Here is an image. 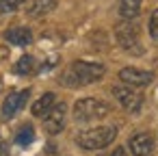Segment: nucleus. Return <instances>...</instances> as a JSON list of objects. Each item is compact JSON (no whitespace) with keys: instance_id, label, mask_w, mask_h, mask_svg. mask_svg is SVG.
<instances>
[{"instance_id":"nucleus-1","label":"nucleus","mask_w":158,"mask_h":156,"mask_svg":"<svg viewBox=\"0 0 158 156\" xmlns=\"http://www.w3.org/2000/svg\"><path fill=\"white\" fill-rule=\"evenodd\" d=\"M106 67L102 63H91V61H74L59 78L61 85L65 87H85L104 76Z\"/></svg>"},{"instance_id":"nucleus-2","label":"nucleus","mask_w":158,"mask_h":156,"mask_svg":"<svg viewBox=\"0 0 158 156\" xmlns=\"http://www.w3.org/2000/svg\"><path fill=\"white\" fill-rule=\"evenodd\" d=\"M117 137V128L115 126H95V128H87L80 130L76 134V143L82 150H102L106 145H110Z\"/></svg>"},{"instance_id":"nucleus-3","label":"nucleus","mask_w":158,"mask_h":156,"mask_svg":"<svg viewBox=\"0 0 158 156\" xmlns=\"http://www.w3.org/2000/svg\"><path fill=\"white\" fill-rule=\"evenodd\" d=\"M108 113H110V104L104 100H98V98H82L74 104V119L82 121V124L104 119Z\"/></svg>"},{"instance_id":"nucleus-4","label":"nucleus","mask_w":158,"mask_h":156,"mask_svg":"<svg viewBox=\"0 0 158 156\" xmlns=\"http://www.w3.org/2000/svg\"><path fill=\"white\" fill-rule=\"evenodd\" d=\"M115 37H117V44L123 50H128L132 54H143V46H141V37H139V26L136 24H132V22L117 24Z\"/></svg>"},{"instance_id":"nucleus-5","label":"nucleus","mask_w":158,"mask_h":156,"mask_svg":"<svg viewBox=\"0 0 158 156\" xmlns=\"http://www.w3.org/2000/svg\"><path fill=\"white\" fill-rule=\"evenodd\" d=\"M113 95L117 98V102H119L128 113H139L141 106H143V95H141L139 91H134L132 87L117 85V87H113Z\"/></svg>"},{"instance_id":"nucleus-6","label":"nucleus","mask_w":158,"mask_h":156,"mask_svg":"<svg viewBox=\"0 0 158 156\" xmlns=\"http://www.w3.org/2000/svg\"><path fill=\"white\" fill-rule=\"evenodd\" d=\"M65 119H67V106L61 102V104H54L46 115H44V128L48 134H59L63 128H65Z\"/></svg>"},{"instance_id":"nucleus-7","label":"nucleus","mask_w":158,"mask_h":156,"mask_svg":"<svg viewBox=\"0 0 158 156\" xmlns=\"http://www.w3.org/2000/svg\"><path fill=\"white\" fill-rule=\"evenodd\" d=\"M119 78L130 87H147V85H152L154 74L147 70H139V67H123L119 72Z\"/></svg>"},{"instance_id":"nucleus-8","label":"nucleus","mask_w":158,"mask_h":156,"mask_svg":"<svg viewBox=\"0 0 158 156\" xmlns=\"http://www.w3.org/2000/svg\"><path fill=\"white\" fill-rule=\"evenodd\" d=\"M28 95H31V89H22V91H15V93L7 95V100L2 102V117H5V119L15 117V115L22 111V106L26 104Z\"/></svg>"},{"instance_id":"nucleus-9","label":"nucleus","mask_w":158,"mask_h":156,"mask_svg":"<svg viewBox=\"0 0 158 156\" xmlns=\"http://www.w3.org/2000/svg\"><path fill=\"white\" fill-rule=\"evenodd\" d=\"M128 147H130V152H132L134 156H149V154L154 152L156 143H154V137H152V134H147V132H136V134L130 137Z\"/></svg>"},{"instance_id":"nucleus-10","label":"nucleus","mask_w":158,"mask_h":156,"mask_svg":"<svg viewBox=\"0 0 158 156\" xmlns=\"http://www.w3.org/2000/svg\"><path fill=\"white\" fill-rule=\"evenodd\" d=\"M7 41L9 44H13V46H20V48H24V46H31L33 44V33H31V28H26V26H13V28H9L7 31Z\"/></svg>"},{"instance_id":"nucleus-11","label":"nucleus","mask_w":158,"mask_h":156,"mask_svg":"<svg viewBox=\"0 0 158 156\" xmlns=\"http://www.w3.org/2000/svg\"><path fill=\"white\" fill-rule=\"evenodd\" d=\"M143 0H119V15L123 20H134L141 13Z\"/></svg>"},{"instance_id":"nucleus-12","label":"nucleus","mask_w":158,"mask_h":156,"mask_svg":"<svg viewBox=\"0 0 158 156\" xmlns=\"http://www.w3.org/2000/svg\"><path fill=\"white\" fill-rule=\"evenodd\" d=\"M52 9H56V0H35L28 9V15L31 18H41V15H48Z\"/></svg>"},{"instance_id":"nucleus-13","label":"nucleus","mask_w":158,"mask_h":156,"mask_svg":"<svg viewBox=\"0 0 158 156\" xmlns=\"http://www.w3.org/2000/svg\"><path fill=\"white\" fill-rule=\"evenodd\" d=\"M52 106H54V93L48 91V93H44V95L33 104V115H35V117H44Z\"/></svg>"},{"instance_id":"nucleus-14","label":"nucleus","mask_w":158,"mask_h":156,"mask_svg":"<svg viewBox=\"0 0 158 156\" xmlns=\"http://www.w3.org/2000/svg\"><path fill=\"white\" fill-rule=\"evenodd\" d=\"M33 70H35V59L28 57V54L22 57V59L15 63V72H18V74H31Z\"/></svg>"},{"instance_id":"nucleus-15","label":"nucleus","mask_w":158,"mask_h":156,"mask_svg":"<svg viewBox=\"0 0 158 156\" xmlns=\"http://www.w3.org/2000/svg\"><path fill=\"white\" fill-rule=\"evenodd\" d=\"M33 139H35V130H33L31 126H24V128L18 132V137H15L18 145H31V143H33Z\"/></svg>"},{"instance_id":"nucleus-16","label":"nucleus","mask_w":158,"mask_h":156,"mask_svg":"<svg viewBox=\"0 0 158 156\" xmlns=\"http://www.w3.org/2000/svg\"><path fill=\"white\" fill-rule=\"evenodd\" d=\"M26 0H0V15L2 13H11L15 9H20Z\"/></svg>"},{"instance_id":"nucleus-17","label":"nucleus","mask_w":158,"mask_h":156,"mask_svg":"<svg viewBox=\"0 0 158 156\" xmlns=\"http://www.w3.org/2000/svg\"><path fill=\"white\" fill-rule=\"evenodd\" d=\"M149 35L154 41H158V9L152 11V18H149Z\"/></svg>"},{"instance_id":"nucleus-18","label":"nucleus","mask_w":158,"mask_h":156,"mask_svg":"<svg viewBox=\"0 0 158 156\" xmlns=\"http://www.w3.org/2000/svg\"><path fill=\"white\" fill-rule=\"evenodd\" d=\"M110 156H128V154H126V150H123V147H117V150H113V154H110Z\"/></svg>"}]
</instances>
